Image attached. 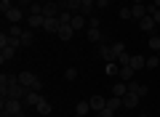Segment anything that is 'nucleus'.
Listing matches in <instances>:
<instances>
[{
    "instance_id": "nucleus-1",
    "label": "nucleus",
    "mask_w": 160,
    "mask_h": 117,
    "mask_svg": "<svg viewBox=\"0 0 160 117\" xmlns=\"http://www.w3.org/2000/svg\"><path fill=\"white\" fill-rule=\"evenodd\" d=\"M19 83L24 88H29V90H43V83H40V77L35 72H22L19 75Z\"/></svg>"
},
{
    "instance_id": "nucleus-2",
    "label": "nucleus",
    "mask_w": 160,
    "mask_h": 117,
    "mask_svg": "<svg viewBox=\"0 0 160 117\" xmlns=\"http://www.w3.org/2000/svg\"><path fill=\"white\" fill-rule=\"evenodd\" d=\"M0 93H3V99H19V101H24L27 93H29V88H24L22 83H16V85H11V88L0 90Z\"/></svg>"
},
{
    "instance_id": "nucleus-3",
    "label": "nucleus",
    "mask_w": 160,
    "mask_h": 117,
    "mask_svg": "<svg viewBox=\"0 0 160 117\" xmlns=\"http://www.w3.org/2000/svg\"><path fill=\"white\" fill-rule=\"evenodd\" d=\"M22 109H24V101H19V99H3V112H6V115H19Z\"/></svg>"
},
{
    "instance_id": "nucleus-4",
    "label": "nucleus",
    "mask_w": 160,
    "mask_h": 117,
    "mask_svg": "<svg viewBox=\"0 0 160 117\" xmlns=\"http://www.w3.org/2000/svg\"><path fill=\"white\" fill-rule=\"evenodd\" d=\"M3 16H6L11 24H19V22H22V16H24V8H22V6H13L11 11H6Z\"/></svg>"
},
{
    "instance_id": "nucleus-5",
    "label": "nucleus",
    "mask_w": 160,
    "mask_h": 117,
    "mask_svg": "<svg viewBox=\"0 0 160 117\" xmlns=\"http://www.w3.org/2000/svg\"><path fill=\"white\" fill-rule=\"evenodd\" d=\"M43 29H46V32H51V35H56L59 29H62V22H59V16H48L46 22H43Z\"/></svg>"
},
{
    "instance_id": "nucleus-6",
    "label": "nucleus",
    "mask_w": 160,
    "mask_h": 117,
    "mask_svg": "<svg viewBox=\"0 0 160 117\" xmlns=\"http://www.w3.org/2000/svg\"><path fill=\"white\" fill-rule=\"evenodd\" d=\"M16 83H19V75H11V72H3V75H0V90L11 88V85H16Z\"/></svg>"
},
{
    "instance_id": "nucleus-7",
    "label": "nucleus",
    "mask_w": 160,
    "mask_h": 117,
    "mask_svg": "<svg viewBox=\"0 0 160 117\" xmlns=\"http://www.w3.org/2000/svg\"><path fill=\"white\" fill-rule=\"evenodd\" d=\"M128 90L136 93V96H147V93H149V88H147L144 83H139V80H131V83H128Z\"/></svg>"
},
{
    "instance_id": "nucleus-8",
    "label": "nucleus",
    "mask_w": 160,
    "mask_h": 117,
    "mask_svg": "<svg viewBox=\"0 0 160 117\" xmlns=\"http://www.w3.org/2000/svg\"><path fill=\"white\" fill-rule=\"evenodd\" d=\"M59 13H62V6H56V3H53V0H51V3H43V16H59Z\"/></svg>"
},
{
    "instance_id": "nucleus-9",
    "label": "nucleus",
    "mask_w": 160,
    "mask_h": 117,
    "mask_svg": "<svg viewBox=\"0 0 160 117\" xmlns=\"http://www.w3.org/2000/svg\"><path fill=\"white\" fill-rule=\"evenodd\" d=\"M139 99H142V96H136V93L128 90V93L123 96V109H133V106H139Z\"/></svg>"
},
{
    "instance_id": "nucleus-10",
    "label": "nucleus",
    "mask_w": 160,
    "mask_h": 117,
    "mask_svg": "<svg viewBox=\"0 0 160 117\" xmlns=\"http://www.w3.org/2000/svg\"><path fill=\"white\" fill-rule=\"evenodd\" d=\"M139 27H142V32H155V27H158V24H155V19L147 13V16L139 19Z\"/></svg>"
},
{
    "instance_id": "nucleus-11",
    "label": "nucleus",
    "mask_w": 160,
    "mask_h": 117,
    "mask_svg": "<svg viewBox=\"0 0 160 117\" xmlns=\"http://www.w3.org/2000/svg\"><path fill=\"white\" fill-rule=\"evenodd\" d=\"M128 67L133 69V72H139V69H147V59H144V56H131V64H128Z\"/></svg>"
},
{
    "instance_id": "nucleus-12",
    "label": "nucleus",
    "mask_w": 160,
    "mask_h": 117,
    "mask_svg": "<svg viewBox=\"0 0 160 117\" xmlns=\"http://www.w3.org/2000/svg\"><path fill=\"white\" fill-rule=\"evenodd\" d=\"M43 22H46V16H38V13H29V16H27V27L29 29H40Z\"/></svg>"
},
{
    "instance_id": "nucleus-13",
    "label": "nucleus",
    "mask_w": 160,
    "mask_h": 117,
    "mask_svg": "<svg viewBox=\"0 0 160 117\" xmlns=\"http://www.w3.org/2000/svg\"><path fill=\"white\" fill-rule=\"evenodd\" d=\"M40 101H43L40 90H29V93H27V99H24V106H38Z\"/></svg>"
},
{
    "instance_id": "nucleus-14",
    "label": "nucleus",
    "mask_w": 160,
    "mask_h": 117,
    "mask_svg": "<svg viewBox=\"0 0 160 117\" xmlns=\"http://www.w3.org/2000/svg\"><path fill=\"white\" fill-rule=\"evenodd\" d=\"M99 56H102L104 61H115V53H112V48L107 43H99Z\"/></svg>"
},
{
    "instance_id": "nucleus-15",
    "label": "nucleus",
    "mask_w": 160,
    "mask_h": 117,
    "mask_svg": "<svg viewBox=\"0 0 160 117\" xmlns=\"http://www.w3.org/2000/svg\"><path fill=\"white\" fill-rule=\"evenodd\" d=\"M86 27H88V19L83 16V13H75L72 16V29L78 32V29H86Z\"/></svg>"
},
{
    "instance_id": "nucleus-16",
    "label": "nucleus",
    "mask_w": 160,
    "mask_h": 117,
    "mask_svg": "<svg viewBox=\"0 0 160 117\" xmlns=\"http://www.w3.org/2000/svg\"><path fill=\"white\" fill-rule=\"evenodd\" d=\"M72 35H75L72 24H62V29L56 32V37H59V40H72Z\"/></svg>"
},
{
    "instance_id": "nucleus-17",
    "label": "nucleus",
    "mask_w": 160,
    "mask_h": 117,
    "mask_svg": "<svg viewBox=\"0 0 160 117\" xmlns=\"http://www.w3.org/2000/svg\"><path fill=\"white\" fill-rule=\"evenodd\" d=\"M88 101H91V109L93 112H102L104 106H107V99H104V96H91Z\"/></svg>"
},
{
    "instance_id": "nucleus-18",
    "label": "nucleus",
    "mask_w": 160,
    "mask_h": 117,
    "mask_svg": "<svg viewBox=\"0 0 160 117\" xmlns=\"http://www.w3.org/2000/svg\"><path fill=\"white\" fill-rule=\"evenodd\" d=\"M88 112H91V101H78L75 104V115L78 117H86Z\"/></svg>"
},
{
    "instance_id": "nucleus-19",
    "label": "nucleus",
    "mask_w": 160,
    "mask_h": 117,
    "mask_svg": "<svg viewBox=\"0 0 160 117\" xmlns=\"http://www.w3.org/2000/svg\"><path fill=\"white\" fill-rule=\"evenodd\" d=\"M107 109H112L115 115H118V112L123 109V99H120V96H112V99H107Z\"/></svg>"
},
{
    "instance_id": "nucleus-20",
    "label": "nucleus",
    "mask_w": 160,
    "mask_h": 117,
    "mask_svg": "<svg viewBox=\"0 0 160 117\" xmlns=\"http://www.w3.org/2000/svg\"><path fill=\"white\" fill-rule=\"evenodd\" d=\"M35 109H38V112H40L43 117H48V115L53 112V106H51V101H48V99H43V101H40L38 106H35Z\"/></svg>"
},
{
    "instance_id": "nucleus-21",
    "label": "nucleus",
    "mask_w": 160,
    "mask_h": 117,
    "mask_svg": "<svg viewBox=\"0 0 160 117\" xmlns=\"http://www.w3.org/2000/svg\"><path fill=\"white\" fill-rule=\"evenodd\" d=\"M126 93H128V83H123V80H120V83L112 85V96H120V99H123Z\"/></svg>"
},
{
    "instance_id": "nucleus-22",
    "label": "nucleus",
    "mask_w": 160,
    "mask_h": 117,
    "mask_svg": "<svg viewBox=\"0 0 160 117\" xmlns=\"http://www.w3.org/2000/svg\"><path fill=\"white\" fill-rule=\"evenodd\" d=\"M13 53H16V48H8V45H6V48H0V61H3V64H6V61H11V59H13Z\"/></svg>"
},
{
    "instance_id": "nucleus-23",
    "label": "nucleus",
    "mask_w": 160,
    "mask_h": 117,
    "mask_svg": "<svg viewBox=\"0 0 160 117\" xmlns=\"http://www.w3.org/2000/svg\"><path fill=\"white\" fill-rule=\"evenodd\" d=\"M120 80H123V83H131L133 80V69L131 67H120V75H118Z\"/></svg>"
},
{
    "instance_id": "nucleus-24",
    "label": "nucleus",
    "mask_w": 160,
    "mask_h": 117,
    "mask_svg": "<svg viewBox=\"0 0 160 117\" xmlns=\"http://www.w3.org/2000/svg\"><path fill=\"white\" fill-rule=\"evenodd\" d=\"M88 40H91L93 45H99L104 40V35H102V29H88Z\"/></svg>"
},
{
    "instance_id": "nucleus-25",
    "label": "nucleus",
    "mask_w": 160,
    "mask_h": 117,
    "mask_svg": "<svg viewBox=\"0 0 160 117\" xmlns=\"http://www.w3.org/2000/svg\"><path fill=\"white\" fill-rule=\"evenodd\" d=\"M32 43H35V32H32V29H24V35H22V45H24V48H29Z\"/></svg>"
},
{
    "instance_id": "nucleus-26",
    "label": "nucleus",
    "mask_w": 160,
    "mask_h": 117,
    "mask_svg": "<svg viewBox=\"0 0 160 117\" xmlns=\"http://www.w3.org/2000/svg\"><path fill=\"white\" fill-rule=\"evenodd\" d=\"M109 48H112V53H115V59H118V56H123V53H126V43H120V40H115V43L109 45Z\"/></svg>"
},
{
    "instance_id": "nucleus-27",
    "label": "nucleus",
    "mask_w": 160,
    "mask_h": 117,
    "mask_svg": "<svg viewBox=\"0 0 160 117\" xmlns=\"http://www.w3.org/2000/svg\"><path fill=\"white\" fill-rule=\"evenodd\" d=\"M131 13H133V19H142V16H147V6H136V3H133Z\"/></svg>"
},
{
    "instance_id": "nucleus-28",
    "label": "nucleus",
    "mask_w": 160,
    "mask_h": 117,
    "mask_svg": "<svg viewBox=\"0 0 160 117\" xmlns=\"http://www.w3.org/2000/svg\"><path fill=\"white\" fill-rule=\"evenodd\" d=\"M64 8H67V11H80L83 3H80V0H64Z\"/></svg>"
},
{
    "instance_id": "nucleus-29",
    "label": "nucleus",
    "mask_w": 160,
    "mask_h": 117,
    "mask_svg": "<svg viewBox=\"0 0 160 117\" xmlns=\"http://www.w3.org/2000/svg\"><path fill=\"white\" fill-rule=\"evenodd\" d=\"M107 75H109V77H115V75H120V67H118L115 61H107Z\"/></svg>"
},
{
    "instance_id": "nucleus-30",
    "label": "nucleus",
    "mask_w": 160,
    "mask_h": 117,
    "mask_svg": "<svg viewBox=\"0 0 160 117\" xmlns=\"http://www.w3.org/2000/svg\"><path fill=\"white\" fill-rule=\"evenodd\" d=\"M147 13L155 19V24H160V8H155V6H147Z\"/></svg>"
},
{
    "instance_id": "nucleus-31",
    "label": "nucleus",
    "mask_w": 160,
    "mask_h": 117,
    "mask_svg": "<svg viewBox=\"0 0 160 117\" xmlns=\"http://www.w3.org/2000/svg\"><path fill=\"white\" fill-rule=\"evenodd\" d=\"M72 16H75V13H69V11H62V13H59V22H62V24H72Z\"/></svg>"
},
{
    "instance_id": "nucleus-32",
    "label": "nucleus",
    "mask_w": 160,
    "mask_h": 117,
    "mask_svg": "<svg viewBox=\"0 0 160 117\" xmlns=\"http://www.w3.org/2000/svg\"><path fill=\"white\" fill-rule=\"evenodd\" d=\"M27 11H29V13H38V16H43V3H32Z\"/></svg>"
},
{
    "instance_id": "nucleus-33",
    "label": "nucleus",
    "mask_w": 160,
    "mask_h": 117,
    "mask_svg": "<svg viewBox=\"0 0 160 117\" xmlns=\"http://www.w3.org/2000/svg\"><path fill=\"white\" fill-rule=\"evenodd\" d=\"M8 35H13V37H22V35H24V29L19 27V24H11V29H8Z\"/></svg>"
},
{
    "instance_id": "nucleus-34",
    "label": "nucleus",
    "mask_w": 160,
    "mask_h": 117,
    "mask_svg": "<svg viewBox=\"0 0 160 117\" xmlns=\"http://www.w3.org/2000/svg\"><path fill=\"white\" fill-rule=\"evenodd\" d=\"M149 48H152L155 53L160 51V37H158V35H152V37H149Z\"/></svg>"
},
{
    "instance_id": "nucleus-35",
    "label": "nucleus",
    "mask_w": 160,
    "mask_h": 117,
    "mask_svg": "<svg viewBox=\"0 0 160 117\" xmlns=\"http://www.w3.org/2000/svg\"><path fill=\"white\" fill-rule=\"evenodd\" d=\"M160 67V59H158V53L152 56V59H147V69H158Z\"/></svg>"
},
{
    "instance_id": "nucleus-36",
    "label": "nucleus",
    "mask_w": 160,
    "mask_h": 117,
    "mask_svg": "<svg viewBox=\"0 0 160 117\" xmlns=\"http://www.w3.org/2000/svg\"><path fill=\"white\" fill-rule=\"evenodd\" d=\"M99 24H102L99 16H88V29H99Z\"/></svg>"
},
{
    "instance_id": "nucleus-37",
    "label": "nucleus",
    "mask_w": 160,
    "mask_h": 117,
    "mask_svg": "<svg viewBox=\"0 0 160 117\" xmlns=\"http://www.w3.org/2000/svg\"><path fill=\"white\" fill-rule=\"evenodd\" d=\"M118 64H120V67H128V64H131V53H123V56H118Z\"/></svg>"
},
{
    "instance_id": "nucleus-38",
    "label": "nucleus",
    "mask_w": 160,
    "mask_h": 117,
    "mask_svg": "<svg viewBox=\"0 0 160 117\" xmlns=\"http://www.w3.org/2000/svg\"><path fill=\"white\" fill-rule=\"evenodd\" d=\"M118 16H120V19H133V13H131V8H120Z\"/></svg>"
},
{
    "instance_id": "nucleus-39",
    "label": "nucleus",
    "mask_w": 160,
    "mask_h": 117,
    "mask_svg": "<svg viewBox=\"0 0 160 117\" xmlns=\"http://www.w3.org/2000/svg\"><path fill=\"white\" fill-rule=\"evenodd\" d=\"M64 77H67V80H75V77H78V69H75V67H67V72H64Z\"/></svg>"
},
{
    "instance_id": "nucleus-40",
    "label": "nucleus",
    "mask_w": 160,
    "mask_h": 117,
    "mask_svg": "<svg viewBox=\"0 0 160 117\" xmlns=\"http://www.w3.org/2000/svg\"><path fill=\"white\" fill-rule=\"evenodd\" d=\"M11 0H0V11H3V13H6V11H11Z\"/></svg>"
},
{
    "instance_id": "nucleus-41",
    "label": "nucleus",
    "mask_w": 160,
    "mask_h": 117,
    "mask_svg": "<svg viewBox=\"0 0 160 117\" xmlns=\"http://www.w3.org/2000/svg\"><path fill=\"white\" fill-rule=\"evenodd\" d=\"M19 3H22V8H29L32 3H38V0H19Z\"/></svg>"
},
{
    "instance_id": "nucleus-42",
    "label": "nucleus",
    "mask_w": 160,
    "mask_h": 117,
    "mask_svg": "<svg viewBox=\"0 0 160 117\" xmlns=\"http://www.w3.org/2000/svg\"><path fill=\"white\" fill-rule=\"evenodd\" d=\"M109 6V0H96V8H107Z\"/></svg>"
},
{
    "instance_id": "nucleus-43",
    "label": "nucleus",
    "mask_w": 160,
    "mask_h": 117,
    "mask_svg": "<svg viewBox=\"0 0 160 117\" xmlns=\"http://www.w3.org/2000/svg\"><path fill=\"white\" fill-rule=\"evenodd\" d=\"M13 117H27V112H24V109H22V112H19V115H13Z\"/></svg>"
},
{
    "instance_id": "nucleus-44",
    "label": "nucleus",
    "mask_w": 160,
    "mask_h": 117,
    "mask_svg": "<svg viewBox=\"0 0 160 117\" xmlns=\"http://www.w3.org/2000/svg\"><path fill=\"white\" fill-rule=\"evenodd\" d=\"M133 3H136V6H144V0H133Z\"/></svg>"
},
{
    "instance_id": "nucleus-45",
    "label": "nucleus",
    "mask_w": 160,
    "mask_h": 117,
    "mask_svg": "<svg viewBox=\"0 0 160 117\" xmlns=\"http://www.w3.org/2000/svg\"><path fill=\"white\" fill-rule=\"evenodd\" d=\"M38 3H51V0H38Z\"/></svg>"
},
{
    "instance_id": "nucleus-46",
    "label": "nucleus",
    "mask_w": 160,
    "mask_h": 117,
    "mask_svg": "<svg viewBox=\"0 0 160 117\" xmlns=\"http://www.w3.org/2000/svg\"><path fill=\"white\" fill-rule=\"evenodd\" d=\"M93 117H102V112H96V115H93Z\"/></svg>"
},
{
    "instance_id": "nucleus-47",
    "label": "nucleus",
    "mask_w": 160,
    "mask_h": 117,
    "mask_svg": "<svg viewBox=\"0 0 160 117\" xmlns=\"http://www.w3.org/2000/svg\"><path fill=\"white\" fill-rule=\"evenodd\" d=\"M139 117H149V115H139Z\"/></svg>"
},
{
    "instance_id": "nucleus-48",
    "label": "nucleus",
    "mask_w": 160,
    "mask_h": 117,
    "mask_svg": "<svg viewBox=\"0 0 160 117\" xmlns=\"http://www.w3.org/2000/svg\"><path fill=\"white\" fill-rule=\"evenodd\" d=\"M115 117H123V115H115Z\"/></svg>"
},
{
    "instance_id": "nucleus-49",
    "label": "nucleus",
    "mask_w": 160,
    "mask_h": 117,
    "mask_svg": "<svg viewBox=\"0 0 160 117\" xmlns=\"http://www.w3.org/2000/svg\"><path fill=\"white\" fill-rule=\"evenodd\" d=\"M158 59H160V51H158Z\"/></svg>"
}]
</instances>
